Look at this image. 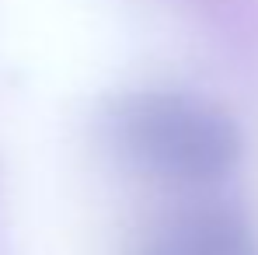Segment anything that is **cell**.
<instances>
[{
	"label": "cell",
	"mask_w": 258,
	"mask_h": 255,
	"mask_svg": "<svg viewBox=\"0 0 258 255\" xmlns=\"http://www.w3.org/2000/svg\"><path fill=\"white\" fill-rule=\"evenodd\" d=\"M115 136L136 165L178 182L220 178L241 154V136L220 109L161 91L122 101Z\"/></svg>",
	"instance_id": "obj_1"
},
{
	"label": "cell",
	"mask_w": 258,
	"mask_h": 255,
	"mask_svg": "<svg viewBox=\"0 0 258 255\" xmlns=\"http://www.w3.org/2000/svg\"><path fill=\"white\" fill-rule=\"evenodd\" d=\"M147 255H251V248L248 234L230 217L203 213L174 224Z\"/></svg>",
	"instance_id": "obj_2"
}]
</instances>
